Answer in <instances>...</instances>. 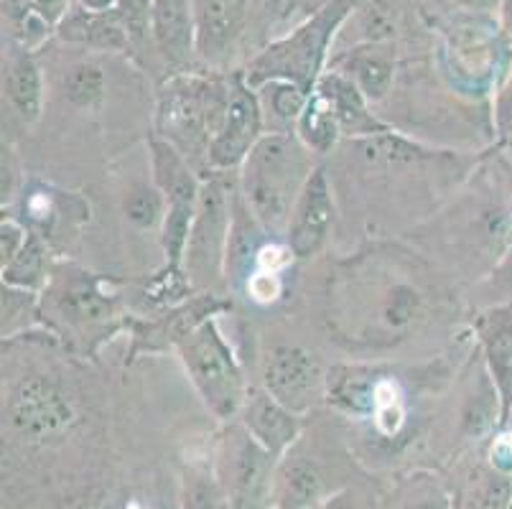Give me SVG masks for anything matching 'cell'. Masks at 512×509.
<instances>
[{"label":"cell","mask_w":512,"mask_h":509,"mask_svg":"<svg viewBox=\"0 0 512 509\" xmlns=\"http://www.w3.org/2000/svg\"><path fill=\"white\" fill-rule=\"evenodd\" d=\"M296 130H299V138L309 151L316 153H329L332 146L337 143V135L342 133L337 125V118L334 112L329 110V105L321 100L319 95L309 97V105H306L304 115L296 123Z\"/></svg>","instance_id":"d4e9b609"},{"label":"cell","mask_w":512,"mask_h":509,"mask_svg":"<svg viewBox=\"0 0 512 509\" xmlns=\"http://www.w3.org/2000/svg\"><path fill=\"white\" fill-rule=\"evenodd\" d=\"M64 97L74 107H95L105 97V72L95 62H77L64 74Z\"/></svg>","instance_id":"484cf974"},{"label":"cell","mask_w":512,"mask_h":509,"mask_svg":"<svg viewBox=\"0 0 512 509\" xmlns=\"http://www.w3.org/2000/svg\"><path fill=\"white\" fill-rule=\"evenodd\" d=\"M314 174L306 146L291 133H268L242 163L240 194L265 235H286L306 181Z\"/></svg>","instance_id":"6da1fadb"},{"label":"cell","mask_w":512,"mask_h":509,"mask_svg":"<svg viewBox=\"0 0 512 509\" xmlns=\"http://www.w3.org/2000/svg\"><path fill=\"white\" fill-rule=\"evenodd\" d=\"M189 293H192V283H189V278H184V270L174 268V265H166L146 288V296L151 298L156 306L169 308L184 303V298L189 296Z\"/></svg>","instance_id":"f546056e"},{"label":"cell","mask_w":512,"mask_h":509,"mask_svg":"<svg viewBox=\"0 0 512 509\" xmlns=\"http://www.w3.org/2000/svg\"><path fill=\"white\" fill-rule=\"evenodd\" d=\"M344 74L360 87L367 100H383L395 74V54L383 41H370L344 56Z\"/></svg>","instance_id":"44dd1931"},{"label":"cell","mask_w":512,"mask_h":509,"mask_svg":"<svg viewBox=\"0 0 512 509\" xmlns=\"http://www.w3.org/2000/svg\"><path fill=\"white\" fill-rule=\"evenodd\" d=\"M230 308V303H222L212 293H202L197 298L179 303L169 308L164 316L151 321H136L133 324V347H130V359H136L141 352H158V349L179 347L186 336L197 331L199 326L212 321L220 311Z\"/></svg>","instance_id":"8fae6325"},{"label":"cell","mask_w":512,"mask_h":509,"mask_svg":"<svg viewBox=\"0 0 512 509\" xmlns=\"http://www.w3.org/2000/svg\"><path fill=\"white\" fill-rule=\"evenodd\" d=\"M151 36L171 67H186L197 54L192 0H153Z\"/></svg>","instance_id":"2e32d148"},{"label":"cell","mask_w":512,"mask_h":509,"mask_svg":"<svg viewBox=\"0 0 512 509\" xmlns=\"http://www.w3.org/2000/svg\"><path fill=\"white\" fill-rule=\"evenodd\" d=\"M319 509H365V507H362V502L355 497L352 489H344V492H337L332 494V497L324 499Z\"/></svg>","instance_id":"d590c367"},{"label":"cell","mask_w":512,"mask_h":509,"mask_svg":"<svg viewBox=\"0 0 512 509\" xmlns=\"http://www.w3.org/2000/svg\"><path fill=\"white\" fill-rule=\"evenodd\" d=\"M31 232L23 227L16 219H3L0 224V268H6L18 252L23 250V245L29 242Z\"/></svg>","instance_id":"4dcf8cb0"},{"label":"cell","mask_w":512,"mask_h":509,"mask_svg":"<svg viewBox=\"0 0 512 509\" xmlns=\"http://www.w3.org/2000/svg\"><path fill=\"white\" fill-rule=\"evenodd\" d=\"M334 224V199L329 191L327 174L314 168L306 181L299 202L293 207L291 224L286 232V245L296 258H311L324 247Z\"/></svg>","instance_id":"7c38bea8"},{"label":"cell","mask_w":512,"mask_h":509,"mask_svg":"<svg viewBox=\"0 0 512 509\" xmlns=\"http://www.w3.org/2000/svg\"><path fill=\"white\" fill-rule=\"evenodd\" d=\"M79 6H85L92 13H110L118 11L120 0H79Z\"/></svg>","instance_id":"74e56055"},{"label":"cell","mask_w":512,"mask_h":509,"mask_svg":"<svg viewBox=\"0 0 512 509\" xmlns=\"http://www.w3.org/2000/svg\"><path fill=\"white\" fill-rule=\"evenodd\" d=\"M6 97L26 123H36L44 107V82L31 51H18L6 67Z\"/></svg>","instance_id":"603a6c76"},{"label":"cell","mask_w":512,"mask_h":509,"mask_svg":"<svg viewBox=\"0 0 512 509\" xmlns=\"http://www.w3.org/2000/svg\"><path fill=\"white\" fill-rule=\"evenodd\" d=\"M189 380L202 395L204 405L220 420L235 418L248 400V387L235 354L227 347L214 321L199 326L176 347Z\"/></svg>","instance_id":"277c9868"},{"label":"cell","mask_w":512,"mask_h":509,"mask_svg":"<svg viewBox=\"0 0 512 509\" xmlns=\"http://www.w3.org/2000/svg\"><path fill=\"white\" fill-rule=\"evenodd\" d=\"M260 90H263V95H258L260 102H265V105L271 107L273 115H276V118L286 125L299 123V118L304 115L306 105H309V97H311L301 90L299 84L283 82V79L263 84Z\"/></svg>","instance_id":"83f0119b"},{"label":"cell","mask_w":512,"mask_h":509,"mask_svg":"<svg viewBox=\"0 0 512 509\" xmlns=\"http://www.w3.org/2000/svg\"><path fill=\"white\" fill-rule=\"evenodd\" d=\"M324 479L314 461L304 456L286 459L276 471L273 497L278 509H316L324 499Z\"/></svg>","instance_id":"7402d4cb"},{"label":"cell","mask_w":512,"mask_h":509,"mask_svg":"<svg viewBox=\"0 0 512 509\" xmlns=\"http://www.w3.org/2000/svg\"><path fill=\"white\" fill-rule=\"evenodd\" d=\"M240 426L276 459L286 456L288 448L296 443L301 433L299 415L278 403L268 392H248V400L240 410Z\"/></svg>","instance_id":"9a60e30c"},{"label":"cell","mask_w":512,"mask_h":509,"mask_svg":"<svg viewBox=\"0 0 512 509\" xmlns=\"http://www.w3.org/2000/svg\"><path fill=\"white\" fill-rule=\"evenodd\" d=\"M413 509H451V507H449V499L436 497V499H426V502L416 504Z\"/></svg>","instance_id":"f35d334b"},{"label":"cell","mask_w":512,"mask_h":509,"mask_svg":"<svg viewBox=\"0 0 512 509\" xmlns=\"http://www.w3.org/2000/svg\"><path fill=\"white\" fill-rule=\"evenodd\" d=\"M380 372L365 364H337L327 372V403L355 418H372Z\"/></svg>","instance_id":"d6986e66"},{"label":"cell","mask_w":512,"mask_h":509,"mask_svg":"<svg viewBox=\"0 0 512 509\" xmlns=\"http://www.w3.org/2000/svg\"><path fill=\"white\" fill-rule=\"evenodd\" d=\"M151 158L153 184L164 191L166 199V217L161 224V245H164L166 265L181 268L194 219H197L202 181L194 174L192 163L166 140H151Z\"/></svg>","instance_id":"5b68a950"},{"label":"cell","mask_w":512,"mask_h":509,"mask_svg":"<svg viewBox=\"0 0 512 509\" xmlns=\"http://www.w3.org/2000/svg\"><path fill=\"white\" fill-rule=\"evenodd\" d=\"M449 3L467 8V11H479V13H490L500 6V0H449Z\"/></svg>","instance_id":"8d00e7d4"},{"label":"cell","mask_w":512,"mask_h":509,"mask_svg":"<svg viewBox=\"0 0 512 509\" xmlns=\"http://www.w3.org/2000/svg\"><path fill=\"white\" fill-rule=\"evenodd\" d=\"M365 3L367 0H329L314 18L301 23L286 39L260 51L248 64L245 82L250 87H263V84L283 79V82L299 84L306 95H314L334 34L342 28L349 13H355Z\"/></svg>","instance_id":"3957f363"},{"label":"cell","mask_w":512,"mask_h":509,"mask_svg":"<svg viewBox=\"0 0 512 509\" xmlns=\"http://www.w3.org/2000/svg\"><path fill=\"white\" fill-rule=\"evenodd\" d=\"M250 0H192L197 54L204 62L220 64L235 51L248 21Z\"/></svg>","instance_id":"5bb4252c"},{"label":"cell","mask_w":512,"mask_h":509,"mask_svg":"<svg viewBox=\"0 0 512 509\" xmlns=\"http://www.w3.org/2000/svg\"><path fill=\"white\" fill-rule=\"evenodd\" d=\"M314 92L334 112L339 130L344 135H367V138H372V135L388 133L383 123H377L372 118V112L367 110V97L344 72L321 74Z\"/></svg>","instance_id":"ac0fdd59"},{"label":"cell","mask_w":512,"mask_h":509,"mask_svg":"<svg viewBox=\"0 0 512 509\" xmlns=\"http://www.w3.org/2000/svg\"><path fill=\"white\" fill-rule=\"evenodd\" d=\"M260 138H263V102L245 82V77H235L225 120L209 146V171H230L242 166Z\"/></svg>","instance_id":"9c48e42d"},{"label":"cell","mask_w":512,"mask_h":509,"mask_svg":"<svg viewBox=\"0 0 512 509\" xmlns=\"http://www.w3.org/2000/svg\"><path fill=\"white\" fill-rule=\"evenodd\" d=\"M245 288H248L250 298L258 303H273L283 291L278 273H260V270H255V273L250 275Z\"/></svg>","instance_id":"836d02e7"},{"label":"cell","mask_w":512,"mask_h":509,"mask_svg":"<svg viewBox=\"0 0 512 509\" xmlns=\"http://www.w3.org/2000/svg\"><path fill=\"white\" fill-rule=\"evenodd\" d=\"M507 509H512V504H510V507H507Z\"/></svg>","instance_id":"ab89813d"},{"label":"cell","mask_w":512,"mask_h":509,"mask_svg":"<svg viewBox=\"0 0 512 509\" xmlns=\"http://www.w3.org/2000/svg\"><path fill=\"white\" fill-rule=\"evenodd\" d=\"M220 484L230 509H265L276 484V456L242 426L230 428L222 448Z\"/></svg>","instance_id":"52a82bcc"},{"label":"cell","mask_w":512,"mask_h":509,"mask_svg":"<svg viewBox=\"0 0 512 509\" xmlns=\"http://www.w3.org/2000/svg\"><path fill=\"white\" fill-rule=\"evenodd\" d=\"M225 171H212L202 181L197 219H194L184 263L199 278H217L225 270L227 240L235 214V194L227 184Z\"/></svg>","instance_id":"8992f818"},{"label":"cell","mask_w":512,"mask_h":509,"mask_svg":"<svg viewBox=\"0 0 512 509\" xmlns=\"http://www.w3.org/2000/svg\"><path fill=\"white\" fill-rule=\"evenodd\" d=\"M46 255L49 252H46L44 242L39 240V235L31 232L23 250L3 268V283L8 288H18V291H36V288H41L46 278H49V258Z\"/></svg>","instance_id":"cb8c5ba5"},{"label":"cell","mask_w":512,"mask_h":509,"mask_svg":"<svg viewBox=\"0 0 512 509\" xmlns=\"http://www.w3.org/2000/svg\"><path fill=\"white\" fill-rule=\"evenodd\" d=\"M372 420H375L377 431L383 436H395L406 420V405H403V395H400L398 385L388 377L380 380L375 395V410H372Z\"/></svg>","instance_id":"f1b7e54d"},{"label":"cell","mask_w":512,"mask_h":509,"mask_svg":"<svg viewBox=\"0 0 512 509\" xmlns=\"http://www.w3.org/2000/svg\"><path fill=\"white\" fill-rule=\"evenodd\" d=\"M293 250L288 245H278V242H271V245H263L258 252V260H255V270L260 273H281L283 268L293 263Z\"/></svg>","instance_id":"d6a6232c"},{"label":"cell","mask_w":512,"mask_h":509,"mask_svg":"<svg viewBox=\"0 0 512 509\" xmlns=\"http://www.w3.org/2000/svg\"><path fill=\"white\" fill-rule=\"evenodd\" d=\"M8 420L21 436L44 438L59 433L74 420V405L67 390L46 375L26 377L13 390Z\"/></svg>","instance_id":"30bf717a"},{"label":"cell","mask_w":512,"mask_h":509,"mask_svg":"<svg viewBox=\"0 0 512 509\" xmlns=\"http://www.w3.org/2000/svg\"><path fill=\"white\" fill-rule=\"evenodd\" d=\"M479 339H482L487 372L500 392L502 423L512 415V303L497 306L479 319Z\"/></svg>","instance_id":"e0dca14e"},{"label":"cell","mask_w":512,"mask_h":509,"mask_svg":"<svg viewBox=\"0 0 512 509\" xmlns=\"http://www.w3.org/2000/svg\"><path fill=\"white\" fill-rule=\"evenodd\" d=\"M125 214L141 230H153L158 224H164L166 217V199L164 191L156 184H136L125 196Z\"/></svg>","instance_id":"4316f807"},{"label":"cell","mask_w":512,"mask_h":509,"mask_svg":"<svg viewBox=\"0 0 512 509\" xmlns=\"http://www.w3.org/2000/svg\"><path fill=\"white\" fill-rule=\"evenodd\" d=\"M263 387L278 403L301 415L327 400V372L311 349L278 347L265 362Z\"/></svg>","instance_id":"ba28073f"},{"label":"cell","mask_w":512,"mask_h":509,"mask_svg":"<svg viewBox=\"0 0 512 509\" xmlns=\"http://www.w3.org/2000/svg\"><path fill=\"white\" fill-rule=\"evenodd\" d=\"M54 306L72 329L95 334L118 314L115 298L102 291V283L85 270L64 273L54 283Z\"/></svg>","instance_id":"4fadbf2b"},{"label":"cell","mask_w":512,"mask_h":509,"mask_svg":"<svg viewBox=\"0 0 512 509\" xmlns=\"http://www.w3.org/2000/svg\"><path fill=\"white\" fill-rule=\"evenodd\" d=\"M232 82L181 74L158 92V138L171 143L186 161L207 166L209 146L225 120ZM209 174V166H207Z\"/></svg>","instance_id":"7a4b0ae2"},{"label":"cell","mask_w":512,"mask_h":509,"mask_svg":"<svg viewBox=\"0 0 512 509\" xmlns=\"http://www.w3.org/2000/svg\"><path fill=\"white\" fill-rule=\"evenodd\" d=\"M11 3L44 18L51 28H59V23L72 11V0H11Z\"/></svg>","instance_id":"1f68e13d"},{"label":"cell","mask_w":512,"mask_h":509,"mask_svg":"<svg viewBox=\"0 0 512 509\" xmlns=\"http://www.w3.org/2000/svg\"><path fill=\"white\" fill-rule=\"evenodd\" d=\"M490 464L500 474L512 476V433H502V436L492 441Z\"/></svg>","instance_id":"e575fe53"},{"label":"cell","mask_w":512,"mask_h":509,"mask_svg":"<svg viewBox=\"0 0 512 509\" xmlns=\"http://www.w3.org/2000/svg\"><path fill=\"white\" fill-rule=\"evenodd\" d=\"M59 36L72 44L90 46L102 51H125L130 44V34L120 21L118 11L92 13L85 6H77L59 23Z\"/></svg>","instance_id":"ffe728a7"}]
</instances>
